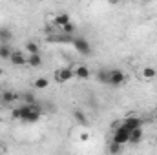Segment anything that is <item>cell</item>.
Wrapping results in <instances>:
<instances>
[{
    "instance_id": "obj_15",
    "label": "cell",
    "mask_w": 157,
    "mask_h": 155,
    "mask_svg": "<svg viewBox=\"0 0 157 155\" xmlns=\"http://www.w3.org/2000/svg\"><path fill=\"white\" fill-rule=\"evenodd\" d=\"M49 86V80L46 77H39V78H35V88L37 89H46Z\"/></svg>"
},
{
    "instance_id": "obj_3",
    "label": "cell",
    "mask_w": 157,
    "mask_h": 155,
    "mask_svg": "<svg viewBox=\"0 0 157 155\" xmlns=\"http://www.w3.org/2000/svg\"><path fill=\"white\" fill-rule=\"evenodd\" d=\"M113 142H119V144H126V142H130V130L128 128H124V126H119L115 128V133H113V139H112Z\"/></svg>"
},
{
    "instance_id": "obj_10",
    "label": "cell",
    "mask_w": 157,
    "mask_h": 155,
    "mask_svg": "<svg viewBox=\"0 0 157 155\" xmlns=\"http://www.w3.org/2000/svg\"><path fill=\"white\" fill-rule=\"evenodd\" d=\"M6 104H9V102H15L17 99H20V95H17L15 91H2V97H0Z\"/></svg>"
},
{
    "instance_id": "obj_16",
    "label": "cell",
    "mask_w": 157,
    "mask_h": 155,
    "mask_svg": "<svg viewBox=\"0 0 157 155\" xmlns=\"http://www.w3.org/2000/svg\"><path fill=\"white\" fill-rule=\"evenodd\" d=\"M97 80H99L101 84H108V70H106V68H102V70L97 71Z\"/></svg>"
},
{
    "instance_id": "obj_19",
    "label": "cell",
    "mask_w": 157,
    "mask_h": 155,
    "mask_svg": "<svg viewBox=\"0 0 157 155\" xmlns=\"http://www.w3.org/2000/svg\"><path fill=\"white\" fill-rule=\"evenodd\" d=\"M60 29H62V33H66V35H73V33H75V24H73V22H68V24H64Z\"/></svg>"
},
{
    "instance_id": "obj_21",
    "label": "cell",
    "mask_w": 157,
    "mask_h": 155,
    "mask_svg": "<svg viewBox=\"0 0 157 155\" xmlns=\"http://www.w3.org/2000/svg\"><path fill=\"white\" fill-rule=\"evenodd\" d=\"M108 152H112V153H119V152H122V144H119V142H113V141H110Z\"/></svg>"
},
{
    "instance_id": "obj_12",
    "label": "cell",
    "mask_w": 157,
    "mask_h": 155,
    "mask_svg": "<svg viewBox=\"0 0 157 155\" xmlns=\"http://www.w3.org/2000/svg\"><path fill=\"white\" fill-rule=\"evenodd\" d=\"M11 53H13V49L7 46V42H6V44H0V59H2V60H9Z\"/></svg>"
},
{
    "instance_id": "obj_23",
    "label": "cell",
    "mask_w": 157,
    "mask_h": 155,
    "mask_svg": "<svg viewBox=\"0 0 157 155\" xmlns=\"http://www.w3.org/2000/svg\"><path fill=\"white\" fill-rule=\"evenodd\" d=\"M26 49H28V53H40L39 44H37V42H33V40L26 44Z\"/></svg>"
},
{
    "instance_id": "obj_7",
    "label": "cell",
    "mask_w": 157,
    "mask_h": 155,
    "mask_svg": "<svg viewBox=\"0 0 157 155\" xmlns=\"http://www.w3.org/2000/svg\"><path fill=\"white\" fill-rule=\"evenodd\" d=\"M122 126L132 131V130H135V128H141V126H143V120H141L139 117H128V119L122 122Z\"/></svg>"
},
{
    "instance_id": "obj_27",
    "label": "cell",
    "mask_w": 157,
    "mask_h": 155,
    "mask_svg": "<svg viewBox=\"0 0 157 155\" xmlns=\"http://www.w3.org/2000/svg\"><path fill=\"white\" fill-rule=\"evenodd\" d=\"M143 2H152V0H143Z\"/></svg>"
},
{
    "instance_id": "obj_20",
    "label": "cell",
    "mask_w": 157,
    "mask_h": 155,
    "mask_svg": "<svg viewBox=\"0 0 157 155\" xmlns=\"http://www.w3.org/2000/svg\"><path fill=\"white\" fill-rule=\"evenodd\" d=\"M20 99H22L26 104H33V102H37V100H35V95H33V93H29V91L22 93V95H20Z\"/></svg>"
},
{
    "instance_id": "obj_2",
    "label": "cell",
    "mask_w": 157,
    "mask_h": 155,
    "mask_svg": "<svg viewBox=\"0 0 157 155\" xmlns=\"http://www.w3.org/2000/svg\"><path fill=\"white\" fill-rule=\"evenodd\" d=\"M73 47L77 49L80 55H90L91 53V46H90V42L84 39V37H73Z\"/></svg>"
},
{
    "instance_id": "obj_8",
    "label": "cell",
    "mask_w": 157,
    "mask_h": 155,
    "mask_svg": "<svg viewBox=\"0 0 157 155\" xmlns=\"http://www.w3.org/2000/svg\"><path fill=\"white\" fill-rule=\"evenodd\" d=\"M73 73H75V77L80 78V80H86V78H90V70L86 68V66H75V70H73Z\"/></svg>"
},
{
    "instance_id": "obj_28",
    "label": "cell",
    "mask_w": 157,
    "mask_h": 155,
    "mask_svg": "<svg viewBox=\"0 0 157 155\" xmlns=\"http://www.w3.org/2000/svg\"><path fill=\"white\" fill-rule=\"evenodd\" d=\"M0 97H2V91H0Z\"/></svg>"
},
{
    "instance_id": "obj_5",
    "label": "cell",
    "mask_w": 157,
    "mask_h": 155,
    "mask_svg": "<svg viewBox=\"0 0 157 155\" xmlns=\"http://www.w3.org/2000/svg\"><path fill=\"white\" fill-rule=\"evenodd\" d=\"M9 62H11L13 66H17V68H22V66L28 64V57H26L24 53H20V51H13L11 57H9Z\"/></svg>"
},
{
    "instance_id": "obj_26",
    "label": "cell",
    "mask_w": 157,
    "mask_h": 155,
    "mask_svg": "<svg viewBox=\"0 0 157 155\" xmlns=\"http://www.w3.org/2000/svg\"><path fill=\"white\" fill-rule=\"evenodd\" d=\"M2 73H4V71H2V68H0V77H2Z\"/></svg>"
},
{
    "instance_id": "obj_13",
    "label": "cell",
    "mask_w": 157,
    "mask_h": 155,
    "mask_svg": "<svg viewBox=\"0 0 157 155\" xmlns=\"http://www.w3.org/2000/svg\"><path fill=\"white\" fill-rule=\"evenodd\" d=\"M68 22H71V18H70V15L68 13H60V15H57L55 17V24L59 26V28H62L64 24H68Z\"/></svg>"
},
{
    "instance_id": "obj_25",
    "label": "cell",
    "mask_w": 157,
    "mask_h": 155,
    "mask_svg": "<svg viewBox=\"0 0 157 155\" xmlns=\"http://www.w3.org/2000/svg\"><path fill=\"white\" fill-rule=\"evenodd\" d=\"M110 4H117V0H110Z\"/></svg>"
},
{
    "instance_id": "obj_18",
    "label": "cell",
    "mask_w": 157,
    "mask_h": 155,
    "mask_svg": "<svg viewBox=\"0 0 157 155\" xmlns=\"http://www.w3.org/2000/svg\"><path fill=\"white\" fill-rule=\"evenodd\" d=\"M40 115H42V113H37V112H33V110H31V112L28 113V117H26V120H24V122H29V124H33V122H37V120L40 119Z\"/></svg>"
},
{
    "instance_id": "obj_9",
    "label": "cell",
    "mask_w": 157,
    "mask_h": 155,
    "mask_svg": "<svg viewBox=\"0 0 157 155\" xmlns=\"http://www.w3.org/2000/svg\"><path fill=\"white\" fill-rule=\"evenodd\" d=\"M40 64H42L40 53H29V57H28V66H29V68H40Z\"/></svg>"
},
{
    "instance_id": "obj_17",
    "label": "cell",
    "mask_w": 157,
    "mask_h": 155,
    "mask_svg": "<svg viewBox=\"0 0 157 155\" xmlns=\"http://www.w3.org/2000/svg\"><path fill=\"white\" fill-rule=\"evenodd\" d=\"M73 117H75V120H77L78 124H80V126H86V124H88V119H86V115H84V112H75V113H73Z\"/></svg>"
},
{
    "instance_id": "obj_24",
    "label": "cell",
    "mask_w": 157,
    "mask_h": 155,
    "mask_svg": "<svg viewBox=\"0 0 157 155\" xmlns=\"http://www.w3.org/2000/svg\"><path fill=\"white\" fill-rule=\"evenodd\" d=\"M78 139H80V141H88V133H80Z\"/></svg>"
},
{
    "instance_id": "obj_11",
    "label": "cell",
    "mask_w": 157,
    "mask_h": 155,
    "mask_svg": "<svg viewBox=\"0 0 157 155\" xmlns=\"http://www.w3.org/2000/svg\"><path fill=\"white\" fill-rule=\"evenodd\" d=\"M141 139H143V128H135V130H132L130 131V142H141Z\"/></svg>"
},
{
    "instance_id": "obj_22",
    "label": "cell",
    "mask_w": 157,
    "mask_h": 155,
    "mask_svg": "<svg viewBox=\"0 0 157 155\" xmlns=\"http://www.w3.org/2000/svg\"><path fill=\"white\" fill-rule=\"evenodd\" d=\"M155 75H157V71L154 70V68H143V77L144 78L150 80V78H154Z\"/></svg>"
},
{
    "instance_id": "obj_4",
    "label": "cell",
    "mask_w": 157,
    "mask_h": 155,
    "mask_svg": "<svg viewBox=\"0 0 157 155\" xmlns=\"http://www.w3.org/2000/svg\"><path fill=\"white\" fill-rule=\"evenodd\" d=\"M73 77H75V73H73V70H71V68H60V70L55 73V80H57V82H60V84L70 82Z\"/></svg>"
},
{
    "instance_id": "obj_1",
    "label": "cell",
    "mask_w": 157,
    "mask_h": 155,
    "mask_svg": "<svg viewBox=\"0 0 157 155\" xmlns=\"http://www.w3.org/2000/svg\"><path fill=\"white\" fill-rule=\"evenodd\" d=\"M126 75L121 70H108V84L110 86H122L126 82Z\"/></svg>"
},
{
    "instance_id": "obj_6",
    "label": "cell",
    "mask_w": 157,
    "mask_h": 155,
    "mask_svg": "<svg viewBox=\"0 0 157 155\" xmlns=\"http://www.w3.org/2000/svg\"><path fill=\"white\" fill-rule=\"evenodd\" d=\"M29 112H31V108H29V104H22L20 108H15L11 115H13V119H18V120H22V122H24V120H26V117H28V113H29Z\"/></svg>"
},
{
    "instance_id": "obj_14",
    "label": "cell",
    "mask_w": 157,
    "mask_h": 155,
    "mask_svg": "<svg viewBox=\"0 0 157 155\" xmlns=\"http://www.w3.org/2000/svg\"><path fill=\"white\" fill-rule=\"evenodd\" d=\"M11 39H13L11 29H7V28H0V42H2V44H6V42H9Z\"/></svg>"
}]
</instances>
